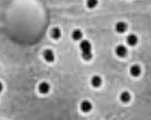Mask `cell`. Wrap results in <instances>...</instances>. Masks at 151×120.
<instances>
[{
	"mask_svg": "<svg viewBox=\"0 0 151 120\" xmlns=\"http://www.w3.org/2000/svg\"><path fill=\"white\" fill-rule=\"evenodd\" d=\"M115 29H116V32H118V33H124V32L127 29V24L124 23V22H118V23L115 25Z\"/></svg>",
	"mask_w": 151,
	"mask_h": 120,
	"instance_id": "obj_7",
	"label": "cell"
},
{
	"mask_svg": "<svg viewBox=\"0 0 151 120\" xmlns=\"http://www.w3.org/2000/svg\"><path fill=\"white\" fill-rule=\"evenodd\" d=\"M2 90H3V85H2V83L0 82V92H2Z\"/></svg>",
	"mask_w": 151,
	"mask_h": 120,
	"instance_id": "obj_14",
	"label": "cell"
},
{
	"mask_svg": "<svg viewBox=\"0 0 151 120\" xmlns=\"http://www.w3.org/2000/svg\"><path fill=\"white\" fill-rule=\"evenodd\" d=\"M130 74L133 76V77H137L141 75V67L137 66V65H133L130 69Z\"/></svg>",
	"mask_w": 151,
	"mask_h": 120,
	"instance_id": "obj_5",
	"label": "cell"
},
{
	"mask_svg": "<svg viewBox=\"0 0 151 120\" xmlns=\"http://www.w3.org/2000/svg\"><path fill=\"white\" fill-rule=\"evenodd\" d=\"M91 84L93 87H100L101 84H102V80L100 76H93L92 80H91Z\"/></svg>",
	"mask_w": 151,
	"mask_h": 120,
	"instance_id": "obj_9",
	"label": "cell"
},
{
	"mask_svg": "<svg viewBox=\"0 0 151 120\" xmlns=\"http://www.w3.org/2000/svg\"><path fill=\"white\" fill-rule=\"evenodd\" d=\"M121 101L123 102V103H128L130 101H131V94L128 93V92H122L121 94Z\"/></svg>",
	"mask_w": 151,
	"mask_h": 120,
	"instance_id": "obj_11",
	"label": "cell"
},
{
	"mask_svg": "<svg viewBox=\"0 0 151 120\" xmlns=\"http://www.w3.org/2000/svg\"><path fill=\"white\" fill-rule=\"evenodd\" d=\"M126 42H127L128 45L134 47V45L137 43V35H134V34H130V35L127 36V39H126Z\"/></svg>",
	"mask_w": 151,
	"mask_h": 120,
	"instance_id": "obj_8",
	"label": "cell"
},
{
	"mask_svg": "<svg viewBox=\"0 0 151 120\" xmlns=\"http://www.w3.org/2000/svg\"><path fill=\"white\" fill-rule=\"evenodd\" d=\"M43 57H44V59L48 61V62H52L54 60H55V54L54 52L51 51V50H44V52H43Z\"/></svg>",
	"mask_w": 151,
	"mask_h": 120,
	"instance_id": "obj_4",
	"label": "cell"
},
{
	"mask_svg": "<svg viewBox=\"0 0 151 120\" xmlns=\"http://www.w3.org/2000/svg\"><path fill=\"white\" fill-rule=\"evenodd\" d=\"M98 5V0H86V6L89 8H94Z\"/></svg>",
	"mask_w": 151,
	"mask_h": 120,
	"instance_id": "obj_13",
	"label": "cell"
},
{
	"mask_svg": "<svg viewBox=\"0 0 151 120\" xmlns=\"http://www.w3.org/2000/svg\"><path fill=\"white\" fill-rule=\"evenodd\" d=\"M80 49L82 52V57L85 61H89L92 59V47L89 41L83 40L80 43Z\"/></svg>",
	"mask_w": 151,
	"mask_h": 120,
	"instance_id": "obj_1",
	"label": "cell"
},
{
	"mask_svg": "<svg viewBox=\"0 0 151 120\" xmlns=\"http://www.w3.org/2000/svg\"><path fill=\"white\" fill-rule=\"evenodd\" d=\"M60 36H61V32H60V29H59L58 27H55V28L51 29V38H52V39L57 40V39H59Z\"/></svg>",
	"mask_w": 151,
	"mask_h": 120,
	"instance_id": "obj_12",
	"label": "cell"
},
{
	"mask_svg": "<svg viewBox=\"0 0 151 120\" xmlns=\"http://www.w3.org/2000/svg\"><path fill=\"white\" fill-rule=\"evenodd\" d=\"M49 91H50V85H49L47 82L40 83V85H39V92H40V93L47 94V93H49Z\"/></svg>",
	"mask_w": 151,
	"mask_h": 120,
	"instance_id": "obj_2",
	"label": "cell"
},
{
	"mask_svg": "<svg viewBox=\"0 0 151 120\" xmlns=\"http://www.w3.org/2000/svg\"><path fill=\"white\" fill-rule=\"evenodd\" d=\"M115 52H116V54H117L118 57L123 58V57H125V56L127 54V49H126L124 45H118V47H116Z\"/></svg>",
	"mask_w": 151,
	"mask_h": 120,
	"instance_id": "obj_3",
	"label": "cell"
},
{
	"mask_svg": "<svg viewBox=\"0 0 151 120\" xmlns=\"http://www.w3.org/2000/svg\"><path fill=\"white\" fill-rule=\"evenodd\" d=\"M81 110L83 112H90L92 110V103L90 101H86V100L83 101L81 103Z\"/></svg>",
	"mask_w": 151,
	"mask_h": 120,
	"instance_id": "obj_6",
	"label": "cell"
},
{
	"mask_svg": "<svg viewBox=\"0 0 151 120\" xmlns=\"http://www.w3.org/2000/svg\"><path fill=\"white\" fill-rule=\"evenodd\" d=\"M82 36H83V34L81 29H74L73 33H72V38L75 41H80L82 39Z\"/></svg>",
	"mask_w": 151,
	"mask_h": 120,
	"instance_id": "obj_10",
	"label": "cell"
}]
</instances>
